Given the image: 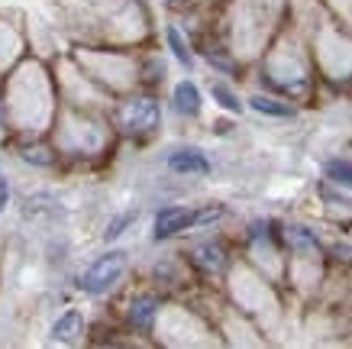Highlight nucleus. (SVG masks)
<instances>
[{"label": "nucleus", "mask_w": 352, "mask_h": 349, "mask_svg": "<svg viewBox=\"0 0 352 349\" xmlns=\"http://www.w3.org/2000/svg\"><path fill=\"white\" fill-rule=\"evenodd\" d=\"M123 268H126V253L113 249V253L100 255V259L87 268L85 278H81V288H85L87 295H104V291H110V288L117 285V278L123 275Z\"/></svg>", "instance_id": "nucleus-1"}, {"label": "nucleus", "mask_w": 352, "mask_h": 349, "mask_svg": "<svg viewBox=\"0 0 352 349\" xmlns=\"http://www.w3.org/2000/svg\"><path fill=\"white\" fill-rule=\"evenodd\" d=\"M120 123H123L129 133H149V129L159 127V104H155L152 97L126 101L123 110H120Z\"/></svg>", "instance_id": "nucleus-2"}, {"label": "nucleus", "mask_w": 352, "mask_h": 349, "mask_svg": "<svg viewBox=\"0 0 352 349\" xmlns=\"http://www.w3.org/2000/svg\"><path fill=\"white\" fill-rule=\"evenodd\" d=\"M194 223H197V213L184 211V207H165V211H159V217H155V240H168V236L188 230Z\"/></svg>", "instance_id": "nucleus-3"}, {"label": "nucleus", "mask_w": 352, "mask_h": 349, "mask_svg": "<svg viewBox=\"0 0 352 349\" xmlns=\"http://www.w3.org/2000/svg\"><path fill=\"white\" fill-rule=\"evenodd\" d=\"M168 169L178 175H207L210 162L204 159L197 149H182V152H171L168 156Z\"/></svg>", "instance_id": "nucleus-4"}, {"label": "nucleus", "mask_w": 352, "mask_h": 349, "mask_svg": "<svg viewBox=\"0 0 352 349\" xmlns=\"http://www.w3.org/2000/svg\"><path fill=\"white\" fill-rule=\"evenodd\" d=\"M81 330H85V317H81L78 310H65L62 317L52 324V339H58V343H75Z\"/></svg>", "instance_id": "nucleus-5"}, {"label": "nucleus", "mask_w": 352, "mask_h": 349, "mask_svg": "<svg viewBox=\"0 0 352 349\" xmlns=\"http://www.w3.org/2000/svg\"><path fill=\"white\" fill-rule=\"evenodd\" d=\"M175 110L184 116H194L201 110V91L191 81H182V85L175 87Z\"/></svg>", "instance_id": "nucleus-6"}, {"label": "nucleus", "mask_w": 352, "mask_h": 349, "mask_svg": "<svg viewBox=\"0 0 352 349\" xmlns=\"http://www.w3.org/2000/svg\"><path fill=\"white\" fill-rule=\"evenodd\" d=\"M155 310H159L155 297H149V295L136 297V301H133V307H129V320H133V327L149 330L152 327V317H155Z\"/></svg>", "instance_id": "nucleus-7"}, {"label": "nucleus", "mask_w": 352, "mask_h": 349, "mask_svg": "<svg viewBox=\"0 0 352 349\" xmlns=\"http://www.w3.org/2000/svg\"><path fill=\"white\" fill-rule=\"evenodd\" d=\"M327 178L333 181V184H340V188H352V162L346 159H333L327 162Z\"/></svg>", "instance_id": "nucleus-8"}, {"label": "nucleus", "mask_w": 352, "mask_h": 349, "mask_svg": "<svg viewBox=\"0 0 352 349\" xmlns=\"http://www.w3.org/2000/svg\"><path fill=\"white\" fill-rule=\"evenodd\" d=\"M249 107L252 110H258V114L265 116H294V110H291L288 104H278V101H272V97H249Z\"/></svg>", "instance_id": "nucleus-9"}, {"label": "nucleus", "mask_w": 352, "mask_h": 349, "mask_svg": "<svg viewBox=\"0 0 352 349\" xmlns=\"http://www.w3.org/2000/svg\"><path fill=\"white\" fill-rule=\"evenodd\" d=\"M165 36H168V45H171V52H175V59H178V62H182L184 68H191L194 59H191V52H188V45H184L182 32H178V30H168Z\"/></svg>", "instance_id": "nucleus-10"}, {"label": "nucleus", "mask_w": 352, "mask_h": 349, "mask_svg": "<svg viewBox=\"0 0 352 349\" xmlns=\"http://www.w3.org/2000/svg\"><path fill=\"white\" fill-rule=\"evenodd\" d=\"M201 265L204 268H210V272H217V268H223V249L220 246H201Z\"/></svg>", "instance_id": "nucleus-11"}, {"label": "nucleus", "mask_w": 352, "mask_h": 349, "mask_svg": "<svg viewBox=\"0 0 352 349\" xmlns=\"http://www.w3.org/2000/svg\"><path fill=\"white\" fill-rule=\"evenodd\" d=\"M210 94H214V97H217V104H220V107H226L230 114H239V110H243V104H239V101H236V97H233V91H230V87H223V85H214V87H210Z\"/></svg>", "instance_id": "nucleus-12"}, {"label": "nucleus", "mask_w": 352, "mask_h": 349, "mask_svg": "<svg viewBox=\"0 0 352 349\" xmlns=\"http://www.w3.org/2000/svg\"><path fill=\"white\" fill-rule=\"evenodd\" d=\"M291 240L298 246H317V240H314L310 233H304V226H294V230H291Z\"/></svg>", "instance_id": "nucleus-13"}, {"label": "nucleus", "mask_w": 352, "mask_h": 349, "mask_svg": "<svg viewBox=\"0 0 352 349\" xmlns=\"http://www.w3.org/2000/svg\"><path fill=\"white\" fill-rule=\"evenodd\" d=\"M129 220H133V213H126V217H120V220L110 223V226H107V240H117V236L123 233V226H126Z\"/></svg>", "instance_id": "nucleus-14"}, {"label": "nucleus", "mask_w": 352, "mask_h": 349, "mask_svg": "<svg viewBox=\"0 0 352 349\" xmlns=\"http://www.w3.org/2000/svg\"><path fill=\"white\" fill-rule=\"evenodd\" d=\"M7 201H10V184H7V178L0 175V213H3V207H7Z\"/></svg>", "instance_id": "nucleus-15"}]
</instances>
